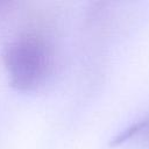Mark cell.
I'll return each instance as SVG.
<instances>
[{
    "instance_id": "6da1fadb",
    "label": "cell",
    "mask_w": 149,
    "mask_h": 149,
    "mask_svg": "<svg viewBox=\"0 0 149 149\" xmlns=\"http://www.w3.org/2000/svg\"><path fill=\"white\" fill-rule=\"evenodd\" d=\"M2 63L12 87L29 92L43 86L55 65L50 40L38 31L21 33L3 48Z\"/></svg>"
},
{
    "instance_id": "7a4b0ae2",
    "label": "cell",
    "mask_w": 149,
    "mask_h": 149,
    "mask_svg": "<svg viewBox=\"0 0 149 149\" xmlns=\"http://www.w3.org/2000/svg\"><path fill=\"white\" fill-rule=\"evenodd\" d=\"M137 136H140L143 141V143L149 147V118H146L142 120V126H141V130L137 134Z\"/></svg>"
}]
</instances>
